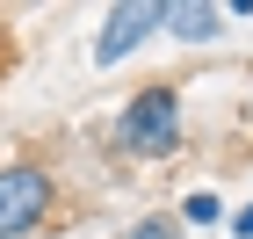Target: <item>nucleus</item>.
<instances>
[{
	"label": "nucleus",
	"mask_w": 253,
	"mask_h": 239,
	"mask_svg": "<svg viewBox=\"0 0 253 239\" xmlns=\"http://www.w3.org/2000/svg\"><path fill=\"white\" fill-rule=\"evenodd\" d=\"M123 159H174L181 152V80H145L109 123Z\"/></svg>",
	"instance_id": "f257e3e1"
},
{
	"label": "nucleus",
	"mask_w": 253,
	"mask_h": 239,
	"mask_svg": "<svg viewBox=\"0 0 253 239\" xmlns=\"http://www.w3.org/2000/svg\"><path fill=\"white\" fill-rule=\"evenodd\" d=\"M51 210H58V167L7 159L0 167V239H29Z\"/></svg>",
	"instance_id": "f03ea898"
},
{
	"label": "nucleus",
	"mask_w": 253,
	"mask_h": 239,
	"mask_svg": "<svg viewBox=\"0 0 253 239\" xmlns=\"http://www.w3.org/2000/svg\"><path fill=\"white\" fill-rule=\"evenodd\" d=\"M159 29H167V0H123V7H109L101 29H94V65H123L137 44H152Z\"/></svg>",
	"instance_id": "7ed1b4c3"
},
{
	"label": "nucleus",
	"mask_w": 253,
	"mask_h": 239,
	"mask_svg": "<svg viewBox=\"0 0 253 239\" xmlns=\"http://www.w3.org/2000/svg\"><path fill=\"white\" fill-rule=\"evenodd\" d=\"M167 37L217 44V37H224V7H210V0H167Z\"/></svg>",
	"instance_id": "20e7f679"
},
{
	"label": "nucleus",
	"mask_w": 253,
	"mask_h": 239,
	"mask_svg": "<svg viewBox=\"0 0 253 239\" xmlns=\"http://www.w3.org/2000/svg\"><path fill=\"white\" fill-rule=\"evenodd\" d=\"M224 210H232V203L217 196V189H188V196L174 203V218H181V232H188V225H224Z\"/></svg>",
	"instance_id": "39448f33"
},
{
	"label": "nucleus",
	"mask_w": 253,
	"mask_h": 239,
	"mask_svg": "<svg viewBox=\"0 0 253 239\" xmlns=\"http://www.w3.org/2000/svg\"><path fill=\"white\" fill-rule=\"evenodd\" d=\"M123 239H181V218L174 210H145V218L123 225Z\"/></svg>",
	"instance_id": "423d86ee"
},
{
	"label": "nucleus",
	"mask_w": 253,
	"mask_h": 239,
	"mask_svg": "<svg viewBox=\"0 0 253 239\" xmlns=\"http://www.w3.org/2000/svg\"><path fill=\"white\" fill-rule=\"evenodd\" d=\"M224 232H232V239H253V203H232V210H224Z\"/></svg>",
	"instance_id": "0eeeda50"
}]
</instances>
